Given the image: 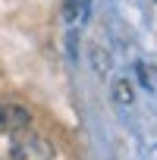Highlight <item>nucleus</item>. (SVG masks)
I'll list each match as a JSON object with an SVG mask.
<instances>
[{"label":"nucleus","instance_id":"0eeeda50","mask_svg":"<svg viewBox=\"0 0 157 160\" xmlns=\"http://www.w3.org/2000/svg\"><path fill=\"white\" fill-rule=\"evenodd\" d=\"M88 16H91V0H78V19L85 22Z\"/></svg>","mask_w":157,"mask_h":160},{"label":"nucleus","instance_id":"f257e3e1","mask_svg":"<svg viewBox=\"0 0 157 160\" xmlns=\"http://www.w3.org/2000/svg\"><path fill=\"white\" fill-rule=\"evenodd\" d=\"M53 144L32 132V129H22V132H13V141H10V154L7 160H53Z\"/></svg>","mask_w":157,"mask_h":160},{"label":"nucleus","instance_id":"f03ea898","mask_svg":"<svg viewBox=\"0 0 157 160\" xmlns=\"http://www.w3.org/2000/svg\"><path fill=\"white\" fill-rule=\"evenodd\" d=\"M32 126V113L22 107V104H0V132H22Z\"/></svg>","mask_w":157,"mask_h":160},{"label":"nucleus","instance_id":"423d86ee","mask_svg":"<svg viewBox=\"0 0 157 160\" xmlns=\"http://www.w3.org/2000/svg\"><path fill=\"white\" fill-rule=\"evenodd\" d=\"M135 75H138L141 88H151V75H148V66H144L141 60H135Z\"/></svg>","mask_w":157,"mask_h":160},{"label":"nucleus","instance_id":"6e6552de","mask_svg":"<svg viewBox=\"0 0 157 160\" xmlns=\"http://www.w3.org/2000/svg\"><path fill=\"white\" fill-rule=\"evenodd\" d=\"M154 3H157V0H154Z\"/></svg>","mask_w":157,"mask_h":160},{"label":"nucleus","instance_id":"39448f33","mask_svg":"<svg viewBox=\"0 0 157 160\" xmlns=\"http://www.w3.org/2000/svg\"><path fill=\"white\" fill-rule=\"evenodd\" d=\"M63 16L66 22H78V0H63Z\"/></svg>","mask_w":157,"mask_h":160},{"label":"nucleus","instance_id":"20e7f679","mask_svg":"<svg viewBox=\"0 0 157 160\" xmlns=\"http://www.w3.org/2000/svg\"><path fill=\"white\" fill-rule=\"evenodd\" d=\"M113 104H119V107H129L132 104V85H129V78H116V82H113Z\"/></svg>","mask_w":157,"mask_h":160},{"label":"nucleus","instance_id":"7ed1b4c3","mask_svg":"<svg viewBox=\"0 0 157 160\" xmlns=\"http://www.w3.org/2000/svg\"><path fill=\"white\" fill-rule=\"evenodd\" d=\"M91 66H94V72H98L101 78L110 72V57H107V50H104L101 44H91Z\"/></svg>","mask_w":157,"mask_h":160}]
</instances>
